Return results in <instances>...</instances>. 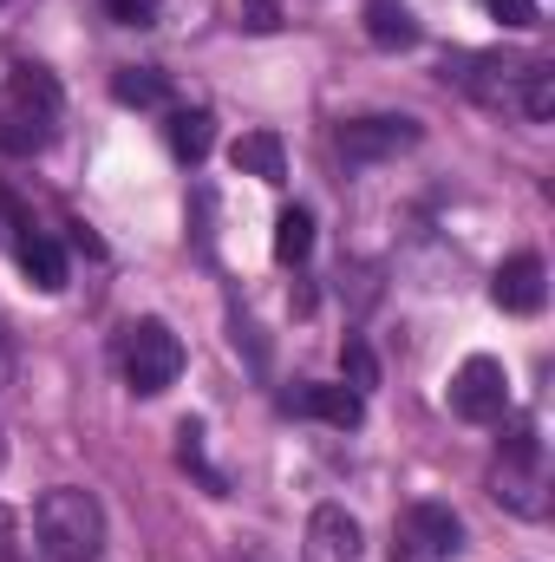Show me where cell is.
<instances>
[{"label": "cell", "mask_w": 555, "mask_h": 562, "mask_svg": "<svg viewBox=\"0 0 555 562\" xmlns=\"http://www.w3.org/2000/svg\"><path fill=\"white\" fill-rule=\"evenodd\" d=\"M490 13L503 26H536V0H490Z\"/></svg>", "instance_id": "7402d4cb"}, {"label": "cell", "mask_w": 555, "mask_h": 562, "mask_svg": "<svg viewBox=\"0 0 555 562\" xmlns=\"http://www.w3.org/2000/svg\"><path fill=\"white\" fill-rule=\"evenodd\" d=\"M46 138H53V125H46V119L20 112L13 99L0 105V150H13V157H33V150H46Z\"/></svg>", "instance_id": "5bb4252c"}, {"label": "cell", "mask_w": 555, "mask_h": 562, "mask_svg": "<svg viewBox=\"0 0 555 562\" xmlns=\"http://www.w3.org/2000/svg\"><path fill=\"white\" fill-rule=\"evenodd\" d=\"M307 256H314V216L294 203V210H281L275 216V262L294 269V262H307Z\"/></svg>", "instance_id": "2e32d148"}, {"label": "cell", "mask_w": 555, "mask_h": 562, "mask_svg": "<svg viewBox=\"0 0 555 562\" xmlns=\"http://www.w3.org/2000/svg\"><path fill=\"white\" fill-rule=\"evenodd\" d=\"M406 537L424 543L431 557H451V550L464 543V524H457V510H451V504H431V497H424V504L406 510Z\"/></svg>", "instance_id": "30bf717a"}, {"label": "cell", "mask_w": 555, "mask_h": 562, "mask_svg": "<svg viewBox=\"0 0 555 562\" xmlns=\"http://www.w3.org/2000/svg\"><path fill=\"white\" fill-rule=\"evenodd\" d=\"M229 164L242 177H262V183H281L287 177V150H281L275 132H242V138L229 144Z\"/></svg>", "instance_id": "4fadbf2b"}, {"label": "cell", "mask_w": 555, "mask_h": 562, "mask_svg": "<svg viewBox=\"0 0 555 562\" xmlns=\"http://www.w3.org/2000/svg\"><path fill=\"white\" fill-rule=\"evenodd\" d=\"M177 464H183V471H196L209 497H223V471H216V464H209V451H203V425H177Z\"/></svg>", "instance_id": "d6986e66"}, {"label": "cell", "mask_w": 555, "mask_h": 562, "mask_svg": "<svg viewBox=\"0 0 555 562\" xmlns=\"http://www.w3.org/2000/svg\"><path fill=\"white\" fill-rule=\"evenodd\" d=\"M112 99L150 112V105H163V99H170V79H163V72H150V66H125V72L112 79Z\"/></svg>", "instance_id": "e0dca14e"}, {"label": "cell", "mask_w": 555, "mask_h": 562, "mask_svg": "<svg viewBox=\"0 0 555 562\" xmlns=\"http://www.w3.org/2000/svg\"><path fill=\"white\" fill-rule=\"evenodd\" d=\"M177 373H183V340L163 321H132L125 327V380H132V393L157 400L163 386H177Z\"/></svg>", "instance_id": "3957f363"}, {"label": "cell", "mask_w": 555, "mask_h": 562, "mask_svg": "<svg viewBox=\"0 0 555 562\" xmlns=\"http://www.w3.org/2000/svg\"><path fill=\"white\" fill-rule=\"evenodd\" d=\"M13 530H20V524H13V510H7V504H0V562L13 557Z\"/></svg>", "instance_id": "484cf974"}, {"label": "cell", "mask_w": 555, "mask_h": 562, "mask_svg": "<svg viewBox=\"0 0 555 562\" xmlns=\"http://www.w3.org/2000/svg\"><path fill=\"white\" fill-rule=\"evenodd\" d=\"M287 413H307V419L353 431L366 419V393H353V386H301V393H287Z\"/></svg>", "instance_id": "ba28073f"}, {"label": "cell", "mask_w": 555, "mask_h": 562, "mask_svg": "<svg viewBox=\"0 0 555 562\" xmlns=\"http://www.w3.org/2000/svg\"><path fill=\"white\" fill-rule=\"evenodd\" d=\"M13 367H20V347H13V334H7V321H0V386L13 380Z\"/></svg>", "instance_id": "cb8c5ba5"}, {"label": "cell", "mask_w": 555, "mask_h": 562, "mask_svg": "<svg viewBox=\"0 0 555 562\" xmlns=\"http://www.w3.org/2000/svg\"><path fill=\"white\" fill-rule=\"evenodd\" d=\"M490 491H497V504H510L517 517H543V510H550V497H543V451H536V458L503 451L497 471H490Z\"/></svg>", "instance_id": "8992f818"}, {"label": "cell", "mask_w": 555, "mask_h": 562, "mask_svg": "<svg viewBox=\"0 0 555 562\" xmlns=\"http://www.w3.org/2000/svg\"><path fill=\"white\" fill-rule=\"evenodd\" d=\"M0 464H7V425H0Z\"/></svg>", "instance_id": "4316f807"}, {"label": "cell", "mask_w": 555, "mask_h": 562, "mask_svg": "<svg viewBox=\"0 0 555 562\" xmlns=\"http://www.w3.org/2000/svg\"><path fill=\"white\" fill-rule=\"evenodd\" d=\"M307 543H314V562H360V524L340 504H320L307 524Z\"/></svg>", "instance_id": "9c48e42d"}, {"label": "cell", "mask_w": 555, "mask_h": 562, "mask_svg": "<svg viewBox=\"0 0 555 562\" xmlns=\"http://www.w3.org/2000/svg\"><path fill=\"white\" fill-rule=\"evenodd\" d=\"M457 79L490 112H517L530 125L555 119V66L550 59H530V53H477L471 72H457Z\"/></svg>", "instance_id": "6da1fadb"}, {"label": "cell", "mask_w": 555, "mask_h": 562, "mask_svg": "<svg viewBox=\"0 0 555 562\" xmlns=\"http://www.w3.org/2000/svg\"><path fill=\"white\" fill-rule=\"evenodd\" d=\"M209 144H216V119H209V112H170V150H177V157L203 164Z\"/></svg>", "instance_id": "9a60e30c"}, {"label": "cell", "mask_w": 555, "mask_h": 562, "mask_svg": "<svg viewBox=\"0 0 555 562\" xmlns=\"http://www.w3.org/2000/svg\"><path fill=\"white\" fill-rule=\"evenodd\" d=\"M242 7H249V26H256V33H275V26H281L275 0H242Z\"/></svg>", "instance_id": "603a6c76"}, {"label": "cell", "mask_w": 555, "mask_h": 562, "mask_svg": "<svg viewBox=\"0 0 555 562\" xmlns=\"http://www.w3.org/2000/svg\"><path fill=\"white\" fill-rule=\"evenodd\" d=\"M340 373L353 380V393H366V386H380V360H373V347L347 334V347H340Z\"/></svg>", "instance_id": "ffe728a7"}, {"label": "cell", "mask_w": 555, "mask_h": 562, "mask_svg": "<svg viewBox=\"0 0 555 562\" xmlns=\"http://www.w3.org/2000/svg\"><path fill=\"white\" fill-rule=\"evenodd\" d=\"M418 138H424L418 119H406V112H373V119H347L333 144H340V157H347L353 170H366V164H386V157L412 150Z\"/></svg>", "instance_id": "277c9868"}, {"label": "cell", "mask_w": 555, "mask_h": 562, "mask_svg": "<svg viewBox=\"0 0 555 562\" xmlns=\"http://www.w3.org/2000/svg\"><path fill=\"white\" fill-rule=\"evenodd\" d=\"M503 406H510V373H503V360L471 353V360L457 367V380H451V413L471 419V425H490V419H503Z\"/></svg>", "instance_id": "5b68a950"}, {"label": "cell", "mask_w": 555, "mask_h": 562, "mask_svg": "<svg viewBox=\"0 0 555 562\" xmlns=\"http://www.w3.org/2000/svg\"><path fill=\"white\" fill-rule=\"evenodd\" d=\"M33 537H39V550L53 562H99V550H105V510H99L92 491L59 484V491H46L33 504Z\"/></svg>", "instance_id": "7a4b0ae2"}, {"label": "cell", "mask_w": 555, "mask_h": 562, "mask_svg": "<svg viewBox=\"0 0 555 562\" xmlns=\"http://www.w3.org/2000/svg\"><path fill=\"white\" fill-rule=\"evenodd\" d=\"M105 13L118 26H157V0H105Z\"/></svg>", "instance_id": "44dd1931"}, {"label": "cell", "mask_w": 555, "mask_h": 562, "mask_svg": "<svg viewBox=\"0 0 555 562\" xmlns=\"http://www.w3.org/2000/svg\"><path fill=\"white\" fill-rule=\"evenodd\" d=\"M543 294H550V269H543V256H510V262L497 269V281H490V301H497L503 314H536Z\"/></svg>", "instance_id": "52a82bcc"}, {"label": "cell", "mask_w": 555, "mask_h": 562, "mask_svg": "<svg viewBox=\"0 0 555 562\" xmlns=\"http://www.w3.org/2000/svg\"><path fill=\"white\" fill-rule=\"evenodd\" d=\"M7 562H13V557H7Z\"/></svg>", "instance_id": "83f0119b"}, {"label": "cell", "mask_w": 555, "mask_h": 562, "mask_svg": "<svg viewBox=\"0 0 555 562\" xmlns=\"http://www.w3.org/2000/svg\"><path fill=\"white\" fill-rule=\"evenodd\" d=\"M13 256H20V269H26V281H33L39 294H59V288H66V256H59V243H53V236L20 229Z\"/></svg>", "instance_id": "7c38bea8"}, {"label": "cell", "mask_w": 555, "mask_h": 562, "mask_svg": "<svg viewBox=\"0 0 555 562\" xmlns=\"http://www.w3.org/2000/svg\"><path fill=\"white\" fill-rule=\"evenodd\" d=\"M393 562H431V550H424V543H412V537L399 530V543H393Z\"/></svg>", "instance_id": "d4e9b609"}, {"label": "cell", "mask_w": 555, "mask_h": 562, "mask_svg": "<svg viewBox=\"0 0 555 562\" xmlns=\"http://www.w3.org/2000/svg\"><path fill=\"white\" fill-rule=\"evenodd\" d=\"M7 99L20 105V112H33V119H59V105H66V92H59V79L46 72V66H13V79H7Z\"/></svg>", "instance_id": "8fae6325"}, {"label": "cell", "mask_w": 555, "mask_h": 562, "mask_svg": "<svg viewBox=\"0 0 555 562\" xmlns=\"http://www.w3.org/2000/svg\"><path fill=\"white\" fill-rule=\"evenodd\" d=\"M366 33H373V46H412L418 40L412 13H406L399 0H373V7H366Z\"/></svg>", "instance_id": "ac0fdd59"}]
</instances>
